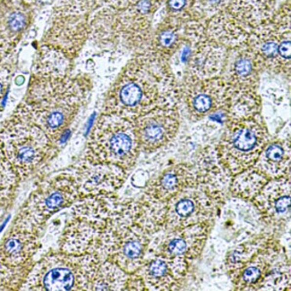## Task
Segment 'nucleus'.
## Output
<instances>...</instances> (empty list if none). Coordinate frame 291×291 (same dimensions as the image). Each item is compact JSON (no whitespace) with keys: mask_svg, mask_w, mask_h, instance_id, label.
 Wrapping results in <instances>:
<instances>
[{"mask_svg":"<svg viewBox=\"0 0 291 291\" xmlns=\"http://www.w3.org/2000/svg\"><path fill=\"white\" fill-rule=\"evenodd\" d=\"M101 262L93 253H48L35 262L20 291H91Z\"/></svg>","mask_w":291,"mask_h":291,"instance_id":"39448f33","label":"nucleus"},{"mask_svg":"<svg viewBox=\"0 0 291 291\" xmlns=\"http://www.w3.org/2000/svg\"><path fill=\"white\" fill-rule=\"evenodd\" d=\"M231 96V87L221 76L198 79L185 76L179 83L180 103L194 122L219 114H223L227 122Z\"/></svg>","mask_w":291,"mask_h":291,"instance_id":"4468645a","label":"nucleus"},{"mask_svg":"<svg viewBox=\"0 0 291 291\" xmlns=\"http://www.w3.org/2000/svg\"><path fill=\"white\" fill-rule=\"evenodd\" d=\"M269 180L264 174L251 167L232 177L229 192L236 198L252 202Z\"/></svg>","mask_w":291,"mask_h":291,"instance_id":"c85d7f7f","label":"nucleus"},{"mask_svg":"<svg viewBox=\"0 0 291 291\" xmlns=\"http://www.w3.org/2000/svg\"><path fill=\"white\" fill-rule=\"evenodd\" d=\"M266 21L251 31L247 43L257 57L264 71L291 76V39L290 16Z\"/></svg>","mask_w":291,"mask_h":291,"instance_id":"f8f14e48","label":"nucleus"},{"mask_svg":"<svg viewBox=\"0 0 291 291\" xmlns=\"http://www.w3.org/2000/svg\"><path fill=\"white\" fill-rule=\"evenodd\" d=\"M291 178L270 179L252 200L265 225L275 237L291 221Z\"/></svg>","mask_w":291,"mask_h":291,"instance_id":"a211bd4d","label":"nucleus"},{"mask_svg":"<svg viewBox=\"0 0 291 291\" xmlns=\"http://www.w3.org/2000/svg\"><path fill=\"white\" fill-rule=\"evenodd\" d=\"M205 33L209 40L224 46L227 49L246 43L250 34L227 10L210 18Z\"/></svg>","mask_w":291,"mask_h":291,"instance_id":"cd10ccee","label":"nucleus"},{"mask_svg":"<svg viewBox=\"0 0 291 291\" xmlns=\"http://www.w3.org/2000/svg\"><path fill=\"white\" fill-rule=\"evenodd\" d=\"M27 5H46L49 4L52 0H23Z\"/></svg>","mask_w":291,"mask_h":291,"instance_id":"f704fd0d","label":"nucleus"},{"mask_svg":"<svg viewBox=\"0 0 291 291\" xmlns=\"http://www.w3.org/2000/svg\"><path fill=\"white\" fill-rule=\"evenodd\" d=\"M199 185L194 164L177 163L165 168L146 184L142 197L166 204L176 194Z\"/></svg>","mask_w":291,"mask_h":291,"instance_id":"412c9836","label":"nucleus"},{"mask_svg":"<svg viewBox=\"0 0 291 291\" xmlns=\"http://www.w3.org/2000/svg\"><path fill=\"white\" fill-rule=\"evenodd\" d=\"M129 274L119 266L102 260L92 280L91 291H125Z\"/></svg>","mask_w":291,"mask_h":291,"instance_id":"7c9ffc66","label":"nucleus"},{"mask_svg":"<svg viewBox=\"0 0 291 291\" xmlns=\"http://www.w3.org/2000/svg\"><path fill=\"white\" fill-rule=\"evenodd\" d=\"M42 231L17 213L0 240V291H20L36 262Z\"/></svg>","mask_w":291,"mask_h":291,"instance_id":"1a4fd4ad","label":"nucleus"},{"mask_svg":"<svg viewBox=\"0 0 291 291\" xmlns=\"http://www.w3.org/2000/svg\"><path fill=\"white\" fill-rule=\"evenodd\" d=\"M92 83L70 72H33L27 91L13 113L37 125L58 147L89 103Z\"/></svg>","mask_w":291,"mask_h":291,"instance_id":"f03ea898","label":"nucleus"},{"mask_svg":"<svg viewBox=\"0 0 291 291\" xmlns=\"http://www.w3.org/2000/svg\"><path fill=\"white\" fill-rule=\"evenodd\" d=\"M31 22L23 0H0V62L10 59Z\"/></svg>","mask_w":291,"mask_h":291,"instance_id":"4be33fe9","label":"nucleus"},{"mask_svg":"<svg viewBox=\"0 0 291 291\" xmlns=\"http://www.w3.org/2000/svg\"><path fill=\"white\" fill-rule=\"evenodd\" d=\"M65 19H62V23H54L45 34L42 45L59 51L74 62L85 44L88 31L81 17L68 16Z\"/></svg>","mask_w":291,"mask_h":291,"instance_id":"5701e85b","label":"nucleus"},{"mask_svg":"<svg viewBox=\"0 0 291 291\" xmlns=\"http://www.w3.org/2000/svg\"><path fill=\"white\" fill-rule=\"evenodd\" d=\"M182 25L183 20L171 17L158 27L144 50L169 62L188 37L190 22Z\"/></svg>","mask_w":291,"mask_h":291,"instance_id":"393cba45","label":"nucleus"},{"mask_svg":"<svg viewBox=\"0 0 291 291\" xmlns=\"http://www.w3.org/2000/svg\"><path fill=\"white\" fill-rule=\"evenodd\" d=\"M194 2V0H167V8L172 15H178L193 6Z\"/></svg>","mask_w":291,"mask_h":291,"instance_id":"72a5a7b5","label":"nucleus"},{"mask_svg":"<svg viewBox=\"0 0 291 291\" xmlns=\"http://www.w3.org/2000/svg\"><path fill=\"white\" fill-rule=\"evenodd\" d=\"M165 204L141 196L120 200L108 216L93 254L116 264L127 274L140 268L151 242L162 231Z\"/></svg>","mask_w":291,"mask_h":291,"instance_id":"7ed1b4c3","label":"nucleus"},{"mask_svg":"<svg viewBox=\"0 0 291 291\" xmlns=\"http://www.w3.org/2000/svg\"><path fill=\"white\" fill-rule=\"evenodd\" d=\"M232 0H194L193 11L197 19L211 18L226 10Z\"/></svg>","mask_w":291,"mask_h":291,"instance_id":"2f4dec72","label":"nucleus"},{"mask_svg":"<svg viewBox=\"0 0 291 291\" xmlns=\"http://www.w3.org/2000/svg\"><path fill=\"white\" fill-rule=\"evenodd\" d=\"M2 219H3V218H1V217H0V221H1V220H2Z\"/></svg>","mask_w":291,"mask_h":291,"instance_id":"c9c22d12","label":"nucleus"},{"mask_svg":"<svg viewBox=\"0 0 291 291\" xmlns=\"http://www.w3.org/2000/svg\"><path fill=\"white\" fill-rule=\"evenodd\" d=\"M270 139L261 113L228 120L214 146L221 166L231 177L253 167Z\"/></svg>","mask_w":291,"mask_h":291,"instance_id":"6e6552de","label":"nucleus"},{"mask_svg":"<svg viewBox=\"0 0 291 291\" xmlns=\"http://www.w3.org/2000/svg\"><path fill=\"white\" fill-rule=\"evenodd\" d=\"M133 121L141 152L153 153L170 144L178 135L179 106L154 108Z\"/></svg>","mask_w":291,"mask_h":291,"instance_id":"dca6fc26","label":"nucleus"},{"mask_svg":"<svg viewBox=\"0 0 291 291\" xmlns=\"http://www.w3.org/2000/svg\"><path fill=\"white\" fill-rule=\"evenodd\" d=\"M119 200L116 194L77 200L70 207L59 241L60 252L75 255L94 253L99 237Z\"/></svg>","mask_w":291,"mask_h":291,"instance_id":"0eeeda50","label":"nucleus"},{"mask_svg":"<svg viewBox=\"0 0 291 291\" xmlns=\"http://www.w3.org/2000/svg\"><path fill=\"white\" fill-rule=\"evenodd\" d=\"M21 180L0 150V217L10 209L17 197Z\"/></svg>","mask_w":291,"mask_h":291,"instance_id":"c756f323","label":"nucleus"},{"mask_svg":"<svg viewBox=\"0 0 291 291\" xmlns=\"http://www.w3.org/2000/svg\"><path fill=\"white\" fill-rule=\"evenodd\" d=\"M228 49L205 36L194 45L185 65L184 76L207 79L221 76Z\"/></svg>","mask_w":291,"mask_h":291,"instance_id":"b1692460","label":"nucleus"},{"mask_svg":"<svg viewBox=\"0 0 291 291\" xmlns=\"http://www.w3.org/2000/svg\"><path fill=\"white\" fill-rule=\"evenodd\" d=\"M179 104V82L169 62L142 50L127 61L108 88L102 113L135 120L154 108Z\"/></svg>","mask_w":291,"mask_h":291,"instance_id":"f257e3e1","label":"nucleus"},{"mask_svg":"<svg viewBox=\"0 0 291 291\" xmlns=\"http://www.w3.org/2000/svg\"><path fill=\"white\" fill-rule=\"evenodd\" d=\"M225 198L201 185L184 190L165 204L162 231L214 222Z\"/></svg>","mask_w":291,"mask_h":291,"instance_id":"ddd939ff","label":"nucleus"},{"mask_svg":"<svg viewBox=\"0 0 291 291\" xmlns=\"http://www.w3.org/2000/svg\"><path fill=\"white\" fill-rule=\"evenodd\" d=\"M194 166L201 186L226 197L232 177L219 162L214 147L207 146L200 151Z\"/></svg>","mask_w":291,"mask_h":291,"instance_id":"bb28decb","label":"nucleus"},{"mask_svg":"<svg viewBox=\"0 0 291 291\" xmlns=\"http://www.w3.org/2000/svg\"><path fill=\"white\" fill-rule=\"evenodd\" d=\"M291 141L270 139L253 167L267 178H291Z\"/></svg>","mask_w":291,"mask_h":291,"instance_id":"a878e982","label":"nucleus"},{"mask_svg":"<svg viewBox=\"0 0 291 291\" xmlns=\"http://www.w3.org/2000/svg\"><path fill=\"white\" fill-rule=\"evenodd\" d=\"M14 71L15 65L9 62V59L0 62V113L4 109L5 99L10 88Z\"/></svg>","mask_w":291,"mask_h":291,"instance_id":"473e14b6","label":"nucleus"},{"mask_svg":"<svg viewBox=\"0 0 291 291\" xmlns=\"http://www.w3.org/2000/svg\"><path fill=\"white\" fill-rule=\"evenodd\" d=\"M262 72L263 66L246 42L228 49L221 77L234 90L257 91Z\"/></svg>","mask_w":291,"mask_h":291,"instance_id":"aec40b11","label":"nucleus"},{"mask_svg":"<svg viewBox=\"0 0 291 291\" xmlns=\"http://www.w3.org/2000/svg\"><path fill=\"white\" fill-rule=\"evenodd\" d=\"M57 148L40 126L17 114L0 123V150L21 182L38 172Z\"/></svg>","mask_w":291,"mask_h":291,"instance_id":"20e7f679","label":"nucleus"},{"mask_svg":"<svg viewBox=\"0 0 291 291\" xmlns=\"http://www.w3.org/2000/svg\"><path fill=\"white\" fill-rule=\"evenodd\" d=\"M213 222H204L172 231H161L153 238L150 254L192 262L204 251Z\"/></svg>","mask_w":291,"mask_h":291,"instance_id":"2eb2a0df","label":"nucleus"},{"mask_svg":"<svg viewBox=\"0 0 291 291\" xmlns=\"http://www.w3.org/2000/svg\"><path fill=\"white\" fill-rule=\"evenodd\" d=\"M229 275L236 291H286L291 287V263L277 237L269 233L253 256Z\"/></svg>","mask_w":291,"mask_h":291,"instance_id":"9d476101","label":"nucleus"},{"mask_svg":"<svg viewBox=\"0 0 291 291\" xmlns=\"http://www.w3.org/2000/svg\"><path fill=\"white\" fill-rule=\"evenodd\" d=\"M191 263L181 258L150 254L134 274L146 291H178L183 287Z\"/></svg>","mask_w":291,"mask_h":291,"instance_id":"6ab92c4d","label":"nucleus"},{"mask_svg":"<svg viewBox=\"0 0 291 291\" xmlns=\"http://www.w3.org/2000/svg\"><path fill=\"white\" fill-rule=\"evenodd\" d=\"M140 154L134 121L102 113L87 139L83 159L93 163L115 165L129 172Z\"/></svg>","mask_w":291,"mask_h":291,"instance_id":"423d86ee","label":"nucleus"},{"mask_svg":"<svg viewBox=\"0 0 291 291\" xmlns=\"http://www.w3.org/2000/svg\"><path fill=\"white\" fill-rule=\"evenodd\" d=\"M66 169L74 178L80 198L117 194L125 182L128 173L115 165L93 163L84 159Z\"/></svg>","mask_w":291,"mask_h":291,"instance_id":"f3484780","label":"nucleus"},{"mask_svg":"<svg viewBox=\"0 0 291 291\" xmlns=\"http://www.w3.org/2000/svg\"><path fill=\"white\" fill-rule=\"evenodd\" d=\"M80 198L74 178L67 169L55 177L43 179L23 203L18 214L44 229L52 216Z\"/></svg>","mask_w":291,"mask_h":291,"instance_id":"9b49d317","label":"nucleus"}]
</instances>
